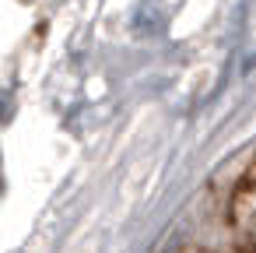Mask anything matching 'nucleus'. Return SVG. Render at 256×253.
Here are the masks:
<instances>
[{
  "label": "nucleus",
  "instance_id": "obj_1",
  "mask_svg": "<svg viewBox=\"0 0 256 253\" xmlns=\"http://www.w3.org/2000/svg\"><path fill=\"white\" fill-rule=\"evenodd\" d=\"M232 225L238 249H256V176H249L232 197Z\"/></svg>",
  "mask_w": 256,
  "mask_h": 253
}]
</instances>
